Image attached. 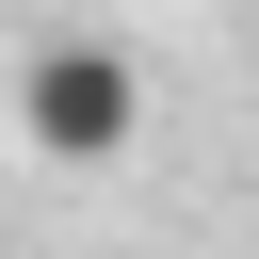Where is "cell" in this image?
Returning a JSON list of instances; mask_svg holds the SVG:
<instances>
[{"mask_svg": "<svg viewBox=\"0 0 259 259\" xmlns=\"http://www.w3.org/2000/svg\"><path fill=\"white\" fill-rule=\"evenodd\" d=\"M16 130H32V162H130V130H146V65L97 49V32H65V49L16 65Z\"/></svg>", "mask_w": 259, "mask_h": 259, "instance_id": "cell-1", "label": "cell"}]
</instances>
